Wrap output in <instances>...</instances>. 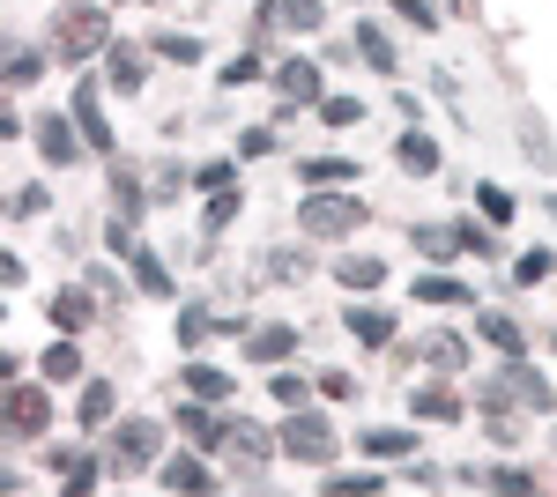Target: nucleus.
Here are the masks:
<instances>
[{
  "mask_svg": "<svg viewBox=\"0 0 557 497\" xmlns=\"http://www.w3.org/2000/svg\"><path fill=\"white\" fill-rule=\"evenodd\" d=\"M52 52H60V60H75V67H89L97 52H112V23H104V8L67 0V8L52 15Z\"/></svg>",
  "mask_w": 557,
  "mask_h": 497,
  "instance_id": "f257e3e1",
  "label": "nucleus"
},
{
  "mask_svg": "<svg viewBox=\"0 0 557 497\" xmlns=\"http://www.w3.org/2000/svg\"><path fill=\"white\" fill-rule=\"evenodd\" d=\"M372 223V208L357 201L349 186H327V194H305L298 201V231L305 238H349V231H364Z\"/></svg>",
  "mask_w": 557,
  "mask_h": 497,
  "instance_id": "f03ea898",
  "label": "nucleus"
},
{
  "mask_svg": "<svg viewBox=\"0 0 557 497\" xmlns=\"http://www.w3.org/2000/svg\"><path fill=\"white\" fill-rule=\"evenodd\" d=\"M275 438H283V460H305V468L335 460V423H327V409H283Z\"/></svg>",
  "mask_w": 557,
  "mask_h": 497,
  "instance_id": "7ed1b4c3",
  "label": "nucleus"
},
{
  "mask_svg": "<svg viewBox=\"0 0 557 497\" xmlns=\"http://www.w3.org/2000/svg\"><path fill=\"white\" fill-rule=\"evenodd\" d=\"M275 453H283V438H275L268 423H253V415H223V446H215L223 468H268Z\"/></svg>",
  "mask_w": 557,
  "mask_h": 497,
  "instance_id": "20e7f679",
  "label": "nucleus"
},
{
  "mask_svg": "<svg viewBox=\"0 0 557 497\" xmlns=\"http://www.w3.org/2000/svg\"><path fill=\"white\" fill-rule=\"evenodd\" d=\"M52 423V378H8V438H45Z\"/></svg>",
  "mask_w": 557,
  "mask_h": 497,
  "instance_id": "39448f33",
  "label": "nucleus"
},
{
  "mask_svg": "<svg viewBox=\"0 0 557 497\" xmlns=\"http://www.w3.org/2000/svg\"><path fill=\"white\" fill-rule=\"evenodd\" d=\"M112 460L120 468H157L164 460V423L157 415H120L112 423Z\"/></svg>",
  "mask_w": 557,
  "mask_h": 497,
  "instance_id": "423d86ee",
  "label": "nucleus"
},
{
  "mask_svg": "<svg viewBox=\"0 0 557 497\" xmlns=\"http://www.w3.org/2000/svg\"><path fill=\"white\" fill-rule=\"evenodd\" d=\"M149 475H157V490H178V497H209L215 490V468L201 460V446H194V453H164Z\"/></svg>",
  "mask_w": 557,
  "mask_h": 497,
  "instance_id": "0eeeda50",
  "label": "nucleus"
},
{
  "mask_svg": "<svg viewBox=\"0 0 557 497\" xmlns=\"http://www.w3.org/2000/svg\"><path fill=\"white\" fill-rule=\"evenodd\" d=\"M275 97H283V104H320V97H327V83H320V60L290 52V60L275 67Z\"/></svg>",
  "mask_w": 557,
  "mask_h": 497,
  "instance_id": "6e6552de",
  "label": "nucleus"
},
{
  "mask_svg": "<svg viewBox=\"0 0 557 497\" xmlns=\"http://www.w3.org/2000/svg\"><path fill=\"white\" fill-rule=\"evenodd\" d=\"M75 126H83V141L97 157H112V120H104V97H97V75L75 83Z\"/></svg>",
  "mask_w": 557,
  "mask_h": 497,
  "instance_id": "1a4fd4ad",
  "label": "nucleus"
},
{
  "mask_svg": "<svg viewBox=\"0 0 557 497\" xmlns=\"http://www.w3.org/2000/svg\"><path fill=\"white\" fill-rule=\"evenodd\" d=\"M75 149H83V126H75V112H45V120H38V157L60 171V164H75Z\"/></svg>",
  "mask_w": 557,
  "mask_h": 497,
  "instance_id": "9d476101",
  "label": "nucleus"
},
{
  "mask_svg": "<svg viewBox=\"0 0 557 497\" xmlns=\"http://www.w3.org/2000/svg\"><path fill=\"white\" fill-rule=\"evenodd\" d=\"M238 327H246V320L223 312V305H186V312H178V349H201L209 334H238Z\"/></svg>",
  "mask_w": 557,
  "mask_h": 497,
  "instance_id": "9b49d317",
  "label": "nucleus"
},
{
  "mask_svg": "<svg viewBox=\"0 0 557 497\" xmlns=\"http://www.w3.org/2000/svg\"><path fill=\"white\" fill-rule=\"evenodd\" d=\"M260 23H268V30H298V38H312V30L327 23V0H260Z\"/></svg>",
  "mask_w": 557,
  "mask_h": 497,
  "instance_id": "f8f14e48",
  "label": "nucleus"
},
{
  "mask_svg": "<svg viewBox=\"0 0 557 497\" xmlns=\"http://www.w3.org/2000/svg\"><path fill=\"white\" fill-rule=\"evenodd\" d=\"M409 297H417V305H438V312H454V305L469 312V305H475V290L461 283V275H446V268H424V275L409 283Z\"/></svg>",
  "mask_w": 557,
  "mask_h": 497,
  "instance_id": "ddd939ff",
  "label": "nucleus"
},
{
  "mask_svg": "<svg viewBox=\"0 0 557 497\" xmlns=\"http://www.w3.org/2000/svg\"><path fill=\"white\" fill-rule=\"evenodd\" d=\"M223 401H201V394H186V409H178V431H186V446H201V453H215L223 446Z\"/></svg>",
  "mask_w": 557,
  "mask_h": 497,
  "instance_id": "4468645a",
  "label": "nucleus"
},
{
  "mask_svg": "<svg viewBox=\"0 0 557 497\" xmlns=\"http://www.w3.org/2000/svg\"><path fill=\"white\" fill-rule=\"evenodd\" d=\"M97 320V283H67V290H52V327L60 334H83Z\"/></svg>",
  "mask_w": 557,
  "mask_h": 497,
  "instance_id": "2eb2a0df",
  "label": "nucleus"
},
{
  "mask_svg": "<svg viewBox=\"0 0 557 497\" xmlns=\"http://www.w3.org/2000/svg\"><path fill=\"white\" fill-rule=\"evenodd\" d=\"M246 357H253V364H268V372H275V364H290V357H298V327H290V320L253 327V334H246Z\"/></svg>",
  "mask_w": 557,
  "mask_h": 497,
  "instance_id": "dca6fc26",
  "label": "nucleus"
},
{
  "mask_svg": "<svg viewBox=\"0 0 557 497\" xmlns=\"http://www.w3.org/2000/svg\"><path fill=\"white\" fill-rule=\"evenodd\" d=\"M394 164L409 171V178H431V171H438V141H431L424 126H401V134H394Z\"/></svg>",
  "mask_w": 557,
  "mask_h": 497,
  "instance_id": "f3484780",
  "label": "nucleus"
},
{
  "mask_svg": "<svg viewBox=\"0 0 557 497\" xmlns=\"http://www.w3.org/2000/svg\"><path fill=\"white\" fill-rule=\"evenodd\" d=\"M417 357H424V364H431L438 378H446V372H461V364H469V334L438 327V334H424V341H417Z\"/></svg>",
  "mask_w": 557,
  "mask_h": 497,
  "instance_id": "a211bd4d",
  "label": "nucleus"
},
{
  "mask_svg": "<svg viewBox=\"0 0 557 497\" xmlns=\"http://www.w3.org/2000/svg\"><path fill=\"white\" fill-rule=\"evenodd\" d=\"M104 75H112V89H120V97H134V89L149 83V60H141V45H120V38H112V52H104Z\"/></svg>",
  "mask_w": 557,
  "mask_h": 497,
  "instance_id": "6ab92c4d",
  "label": "nucleus"
},
{
  "mask_svg": "<svg viewBox=\"0 0 557 497\" xmlns=\"http://www.w3.org/2000/svg\"><path fill=\"white\" fill-rule=\"evenodd\" d=\"M298 186H305V194H327V186H357V164H349V157H305V164H298Z\"/></svg>",
  "mask_w": 557,
  "mask_h": 497,
  "instance_id": "aec40b11",
  "label": "nucleus"
},
{
  "mask_svg": "<svg viewBox=\"0 0 557 497\" xmlns=\"http://www.w3.org/2000/svg\"><path fill=\"white\" fill-rule=\"evenodd\" d=\"M475 334H483L498 357H528V334H520L513 312H475Z\"/></svg>",
  "mask_w": 557,
  "mask_h": 497,
  "instance_id": "412c9836",
  "label": "nucleus"
},
{
  "mask_svg": "<svg viewBox=\"0 0 557 497\" xmlns=\"http://www.w3.org/2000/svg\"><path fill=\"white\" fill-rule=\"evenodd\" d=\"M357 60L380 67V75H401V52H394V38H386V23H357Z\"/></svg>",
  "mask_w": 557,
  "mask_h": 497,
  "instance_id": "4be33fe9",
  "label": "nucleus"
},
{
  "mask_svg": "<svg viewBox=\"0 0 557 497\" xmlns=\"http://www.w3.org/2000/svg\"><path fill=\"white\" fill-rule=\"evenodd\" d=\"M38 378H52V386H67V378H83V349H75V334H60V341H45V357H38Z\"/></svg>",
  "mask_w": 557,
  "mask_h": 497,
  "instance_id": "5701e85b",
  "label": "nucleus"
},
{
  "mask_svg": "<svg viewBox=\"0 0 557 497\" xmlns=\"http://www.w3.org/2000/svg\"><path fill=\"white\" fill-rule=\"evenodd\" d=\"M186 394H201V401H223V409H231L238 378L223 372V364H201V357H194V364H186Z\"/></svg>",
  "mask_w": 557,
  "mask_h": 497,
  "instance_id": "b1692460",
  "label": "nucleus"
},
{
  "mask_svg": "<svg viewBox=\"0 0 557 497\" xmlns=\"http://www.w3.org/2000/svg\"><path fill=\"white\" fill-rule=\"evenodd\" d=\"M112 409H120L112 378H83V409H75V423H83V431H104V423H112Z\"/></svg>",
  "mask_w": 557,
  "mask_h": 497,
  "instance_id": "393cba45",
  "label": "nucleus"
},
{
  "mask_svg": "<svg viewBox=\"0 0 557 497\" xmlns=\"http://www.w3.org/2000/svg\"><path fill=\"white\" fill-rule=\"evenodd\" d=\"M343 327L357 334L364 349H386V341H394V320H386L380 305H349V312H343Z\"/></svg>",
  "mask_w": 557,
  "mask_h": 497,
  "instance_id": "a878e982",
  "label": "nucleus"
},
{
  "mask_svg": "<svg viewBox=\"0 0 557 497\" xmlns=\"http://www.w3.org/2000/svg\"><path fill=\"white\" fill-rule=\"evenodd\" d=\"M409 238H417V252H424L431 268H446V260L461 252V231H446V223H417Z\"/></svg>",
  "mask_w": 557,
  "mask_h": 497,
  "instance_id": "bb28decb",
  "label": "nucleus"
},
{
  "mask_svg": "<svg viewBox=\"0 0 557 497\" xmlns=\"http://www.w3.org/2000/svg\"><path fill=\"white\" fill-rule=\"evenodd\" d=\"M320 490H327V497H380L386 475H372V468H349V475H343V468H335V475H320Z\"/></svg>",
  "mask_w": 557,
  "mask_h": 497,
  "instance_id": "cd10ccee",
  "label": "nucleus"
},
{
  "mask_svg": "<svg viewBox=\"0 0 557 497\" xmlns=\"http://www.w3.org/2000/svg\"><path fill=\"white\" fill-rule=\"evenodd\" d=\"M52 468H60L67 497H89V490H97V468H104V460H89V453H52Z\"/></svg>",
  "mask_w": 557,
  "mask_h": 497,
  "instance_id": "c85d7f7f",
  "label": "nucleus"
},
{
  "mask_svg": "<svg viewBox=\"0 0 557 497\" xmlns=\"http://www.w3.org/2000/svg\"><path fill=\"white\" fill-rule=\"evenodd\" d=\"M134 290L141 297H178V283H172V268H164L157 252H134Z\"/></svg>",
  "mask_w": 557,
  "mask_h": 497,
  "instance_id": "c756f323",
  "label": "nucleus"
},
{
  "mask_svg": "<svg viewBox=\"0 0 557 497\" xmlns=\"http://www.w3.org/2000/svg\"><path fill=\"white\" fill-rule=\"evenodd\" d=\"M335 283H343V290H380V283H386V260H372V252H349L343 268H335Z\"/></svg>",
  "mask_w": 557,
  "mask_h": 497,
  "instance_id": "7c9ffc66",
  "label": "nucleus"
},
{
  "mask_svg": "<svg viewBox=\"0 0 557 497\" xmlns=\"http://www.w3.org/2000/svg\"><path fill=\"white\" fill-rule=\"evenodd\" d=\"M268 394H275V409H305V401H312L320 386H312L305 372H290V364H275V378H268Z\"/></svg>",
  "mask_w": 557,
  "mask_h": 497,
  "instance_id": "2f4dec72",
  "label": "nucleus"
},
{
  "mask_svg": "<svg viewBox=\"0 0 557 497\" xmlns=\"http://www.w3.org/2000/svg\"><path fill=\"white\" fill-rule=\"evenodd\" d=\"M364 453H372V460H409V453H417V431L380 423V431H364Z\"/></svg>",
  "mask_w": 557,
  "mask_h": 497,
  "instance_id": "473e14b6",
  "label": "nucleus"
},
{
  "mask_svg": "<svg viewBox=\"0 0 557 497\" xmlns=\"http://www.w3.org/2000/svg\"><path fill=\"white\" fill-rule=\"evenodd\" d=\"M38 75H45V52H38V45H23V38H15V45H8V89H30Z\"/></svg>",
  "mask_w": 557,
  "mask_h": 497,
  "instance_id": "72a5a7b5",
  "label": "nucleus"
},
{
  "mask_svg": "<svg viewBox=\"0 0 557 497\" xmlns=\"http://www.w3.org/2000/svg\"><path fill=\"white\" fill-rule=\"evenodd\" d=\"M409 409L424 415V423H461V394H446V386H424Z\"/></svg>",
  "mask_w": 557,
  "mask_h": 497,
  "instance_id": "f704fd0d",
  "label": "nucleus"
},
{
  "mask_svg": "<svg viewBox=\"0 0 557 497\" xmlns=\"http://www.w3.org/2000/svg\"><path fill=\"white\" fill-rule=\"evenodd\" d=\"M475 490H506V497H528V490H535V475H528V468H475Z\"/></svg>",
  "mask_w": 557,
  "mask_h": 497,
  "instance_id": "c9c22d12",
  "label": "nucleus"
},
{
  "mask_svg": "<svg viewBox=\"0 0 557 497\" xmlns=\"http://www.w3.org/2000/svg\"><path fill=\"white\" fill-rule=\"evenodd\" d=\"M312 120H327V126H357V120H364V104H357L349 89H327V97L312 104Z\"/></svg>",
  "mask_w": 557,
  "mask_h": 497,
  "instance_id": "e433bc0d",
  "label": "nucleus"
},
{
  "mask_svg": "<svg viewBox=\"0 0 557 497\" xmlns=\"http://www.w3.org/2000/svg\"><path fill=\"white\" fill-rule=\"evenodd\" d=\"M149 52H157V60H172V67H201V38H186V30H164Z\"/></svg>",
  "mask_w": 557,
  "mask_h": 497,
  "instance_id": "4c0bfd02",
  "label": "nucleus"
},
{
  "mask_svg": "<svg viewBox=\"0 0 557 497\" xmlns=\"http://www.w3.org/2000/svg\"><path fill=\"white\" fill-rule=\"evenodd\" d=\"M475 208H483V223H498V231L520 215V201L506 194V186H475Z\"/></svg>",
  "mask_w": 557,
  "mask_h": 497,
  "instance_id": "58836bf2",
  "label": "nucleus"
},
{
  "mask_svg": "<svg viewBox=\"0 0 557 497\" xmlns=\"http://www.w3.org/2000/svg\"><path fill=\"white\" fill-rule=\"evenodd\" d=\"M260 275H268V283H305V252H260Z\"/></svg>",
  "mask_w": 557,
  "mask_h": 497,
  "instance_id": "ea45409f",
  "label": "nucleus"
},
{
  "mask_svg": "<svg viewBox=\"0 0 557 497\" xmlns=\"http://www.w3.org/2000/svg\"><path fill=\"white\" fill-rule=\"evenodd\" d=\"M186 186H194V164H157V178H149V194H157V201H178Z\"/></svg>",
  "mask_w": 557,
  "mask_h": 497,
  "instance_id": "a19ab883",
  "label": "nucleus"
},
{
  "mask_svg": "<svg viewBox=\"0 0 557 497\" xmlns=\"http://www.w3.org/2000/svg\"><path fill=\"white\" fill-rule=\"evenodd\" d=\"M112 201H120V215H141V178H134V164H112Z\"/></svg>",
  "mask_w": 557,
  "mask_h": 497,
  "instance_id": "79ce46f5",
  "label": "nucleus"
},
{
  "mask_svg": "<svg viewBox=\"0 0 557 497\" xmlns=\"http://www.w3.org/2000/svg\"><path fill=\"white\" fill-rule=\"evenodd\" d=\"M52 208V194L45 186H15V201H8V223H30V215H45Z\"/></svg>",
  "mask_w": 557,
  "mask_h": 497,
  "instance_id": "37998d69",
  "label": "nucleus"
},
{
  "mask_svg": "<svg viewBox=\"0 0 557 497\" xmlns=\"http://www.w3.org/2000/svg\"><path fill=\"white\" fill-rule=\"evenodd\" d=\"M231 223H238V186L209 194V223H201V231H231Z\"/></svg>",
  "mask_w": 557,
  "mask_h": 497,
  "instance_id": "c03bdc74",
  "label": "nucleus"
},
{
  "mask_svg": "<svg viewBox=\"0 0 557 497\" xmlns=\"http://www.w3.org/2000/svg\"><path fill=\"white\" fill-rule=\"evenodd\" d=\"M454 231H461V252H475V260H491V252H498V238H491L498 223H454Z\"/></svg>",
  "mask_w": 557,
  "mask_h": 497,
  "instance_id": "a18cd8bd",
  "label": "nucleus"
},
{
  "mask_svg": "<svg viewBox=\"0 0 557 497\" xmlns=\"http://www.w3.org/2000/svg\"><path fill=\"white\" fill-rule=\"evenodd\" d=\"M394 15H401L409 30H438V0H394Z\"/></svg>",
  "mask_w": 557,
  "mask_h": 497,
  "instance_id": "49530a36",
  "label": "nucleus"
},
{
  "mask_svg": "<svg viewBox=\"0 0 557 497\" xmlns=\"http://www.w3.org/2000/svg\"><path fill=\"white\" fill-rule=\"evenodd\" d=\"M104 246H112V252H127V260L141 252V238H134V215H112V223H104Z\"/></svg>",
  "mask_w": 557,
  "mask_h": 497,
  "instance_id": "de8ad7c7",
  "label": "nucleus"
},
{
  "mask_svg": "<svg viewBox=\"0 0 557 497\" xmlns=\"http://www.w3.org/2000/svg\"><path fill=\"white\" fill-rule=\"evenodd\" d=\"M231 171H238V164H223V157H215V164H194V186H201V194H223Z\"/></svg>",
  "mask_w": 557,
  "mask_h": 497,
  "instance_id": "09e8293b",
  "label": "nucleus"
},
{
  "mask_svg": "<svg viewBox=\"0 0 557 497\" xmlns=\"http://www.w3.org/2000/svg\"><path fill=\"white\" fill-rule=\"evenodd\" d=\"M550 268H557V260H550L543 246H535V252H520V283H550Z\"/></svg>",
  "mask_w": 557,
  "mask_h": 497,
  "instance_id": "8fccbe9b",
  "label": "nucleus"
},
{
  "mask_svg": "<svg viewBox=\"0 0 557 497\" xmlns=\"http://www.w3.org/2000/svg\"><path fill=\"white\" fill-rule=\"evenodd\" d=\"M238 83H260V60H253V52H238V60L223 67V89H238Z\"/></svg>",
  "mask_w": 557,
  "mask_h": 497,
  "instance_id": "3c124183",
  "label": "nucleus"
},
{
  "mask_svg": "<svg viewBox=\"0 0 557 497\" xmlns=\"http://www.w3.org/2000/svg\"><path fill=\"white\" fill-rule=\"evenodd\" d=\"M320 394H327V401H357V378L349 372H320Z\"/></svg>",
  "mask_w": 557,
  "mask_h": 497,
  "instance_id": "603ef678",
  "label": "nucleus"
},
{
  "mask_svg": "<svg viewBox=\"0 0 557 497\" xmlns=\"http://www.w3.org/2000/svg\"><path fill=\"white\" fill-rule=\"evenodd\" d=\"M268 149H275V134H268V126H253V134L238 141V157H268Z\"/></svg>",
  "mask_w": 557,
  "mask_h": 497,
  "instance_id": "864d4df0",
  "label": "nucleus"
},
{
  "mask_svg": "<svg viewBox=\"0 0 557 497\" xmlns=\"http://www.w3.org/2000/svg\"><path fill=\"white\" fill-rule=\"evenodd\" d=\"M446 8H461V0H446Z\"/></svg>",
  "mask_w": 557,
  "mask_h": 497,
  "instance_id": "5fc2aeb1",
  "label": "nucleus"
}]
</instances>
